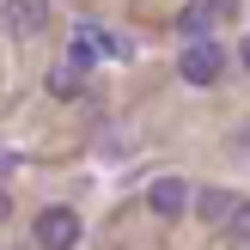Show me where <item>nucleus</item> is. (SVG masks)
Wrapping results in <instances>:
<instances>
[{
  "instance_id": "nucleus-1",
  "label": "nucleus",
  "mask_w": 250,
  "mask_h": 250,
  "mask_svg": "<svg viewBox=\"0 0 250 250\" xmlns=\"http://www.w3.org/2000/svg\"><path fill=\"white\" fill-rule=\"evenodd\" d=\"M31 238H37V250H80L85 220L73 214V208H43V214H37V226H31Z\"/></svg>"
},
{
  "instance_id": "nucleus-2",
  "label": "nucleus",
  "mask_w": 250,
  "mask_h": 250,
  "mask_svg": "<svg viewBox=\"0 0 250 250\" xmlns=\"http://www.w3.org/2000/svg\"><path fill=\"white\" fill-rule=\"evenodd\" d=\"M177 73H183L189 85H214L220 73H226V49H220V43H183Z\"/></svg>"
},
{
  "instance_id": "nucleus-3",
  "label": "nucleus",
  "mask_w": 250,
  "mask_h": 250,
  "mask_svg": "<svg viewBox=\"0 0 250 250\" xmlns=\"http://www.w3.org/2000/svg\"><path fill=\"white\" fill-rule=\"evenodd\" d=\"M146 208H153L159 220H177V214H189V208H195V189H189V177H153V183H146Z\"/></svg>"
},
{
  "instance_id": "nucleus-4",
  "label": "nucleus",
  "mask_w": 250,
  "mask_h": 250,
  "mask_svg": "<svg viewBox=\"0 0 250 250\" xmlns=\"http://www.w3.org/2000/svg\"><path fill=\"white\" fill-rule=\"evenodd\" d=\"M0 24H6L12 37H37L49 24V0H6V6H0Z\"/></svg>"
},
{
  "instance_id": "nucleus-5",
  "label": "nucleus",
  "mask_w": 250,
  "mask_h": 250,
  "mask_svg": "<svg viewBox=\"0 0 250 250\" xmlns=\"http://www.w3.org/2000/svg\"><path fill=\"white\" fill-rule=\"evenodd\" d=\"M195 214H202L208 226H232V220L244 214V202L232 189H195Z\"/></svg>"
},
{
  "instance_id": "nucleus-6",
  "label": "nucleus",
  "mask_w": 250,
  "mask_h": 250,
  "mask_svg": "<svg viewBox=\"0 0 250 250\" xmlns=\"http://www.w3.org/2000/svg\"><path fill=\"white\" fill-rule=\"evenodd\" d=\"M208 24H214L208 0H189V6L177 12V37H183V43H208Z\"/></svg>"
},
{
  "instance_id": "nucleus-7",
  "label": "nucleus",
  "mask_w": 250,
  "mask_h": 250,
  "mask_svg": "<svg viewBox=\"0 0 250 250\" xmlns=\"http://www.w3.org/2000/svg\"><path fill=\"white\" fill-rule=\"evenodd\" d=\"M43 85H49V98H80V92H85V73L73 67V61H55Z\"/></svg>"
},
{
  "instance_id": "nucleus-8",
  "label": "nucleus",
  "mask_w": 250,
  "mask_h": 250,
  "mask_svg": "<svg viewBox=\"0 0 250 250\" xmlns=\"http://www.w3.org/2000/svg\"><path fill=\"white\" fill-rule=\"evenodd\" d=\"M232 6H238V0H208V12H214V19H232Z\"/></svg>"
},
{
  "instance_id": "nucleus-9",
  "label": "nucleus",
  "mask_w": 250,
  "mask_h": 250,
  "mask_svg": "<svg viewBox=\"0 0 250 250\" xmlns=\"http://www.w3.org/2000/svg\"><path fill=\"white\" fill-rule=\"evenodd\" d=\"M6 220H12V195L0 189V226H6Z\"/></svg>"
},
{
  "instance_id": "nucleus-10",
  "label": "nucleus",
  "mask_w": 250,
  "mask_h": 250,
  "mask_svg": "<svg viewBox=\"0 0 250 250\" xmlns=\"http://www.w3.org/2000/svg\"><path fill=\"white\" fill-rule=\"evenodd\" d=\"M238 61H244V67H250V37H244V43H238Z\"/></svg>"
}]
</instances>
